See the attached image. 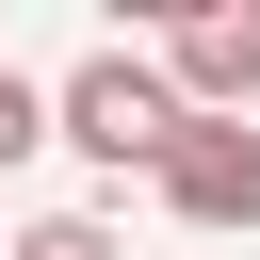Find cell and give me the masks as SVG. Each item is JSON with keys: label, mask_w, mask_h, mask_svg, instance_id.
Instances as JSON below:
<instances>
[{"label": "cell", "mask_w": 260, "mask_h": 260, "mask_svg": "<svg viewBox=\"0 0 260 260\" xmlns=\"http://www.w3.org/2000/svg\"><path fill=\"white\" fill-rule=\"evenodd\" d=\"M32 146H49V98H32L16 65H0V162H32Z\"/></svg>", "instance_id": "277c9868"}, {"label": "cell", "mask_w": 260, "mask_h": 260, "mask_svg": "<svg viewBox=\"0 0 260 260\" xmlns=\"http://www.w3.org/2000/svg\"><path fill=\"white\" fill-rule=\"evenodd\" d=\"M49 130H65L81 162H114V179H130V162H162V146H179L195 114L162 98V65H146V49H98V65H81L65 98H49Z\"/></svg>", "instance_id": "6da1fadb"}, {"label": "cell", "mask_w": 260, "mask_h": 260, "mask_svg": "<svg viewBox=\"0 0 260 260\" xmlns=\"http://www.w3.org/2000/svg\"><path fill=\"white\" fill-rule=\"evenodd\" d=\"M162 98L179 114H244L260 98V16H179L162 32Z\"/></svg>", "instance_id": "3957f363"}, {"label": "cell", "mask_w": 260, "mask_h": 260, "mask_svg": "<svg viewBox=\"0 0 260 260\" xmlns=\"http://www.w3.org/2000/svg\"><path fill=\"white\" fill-rule=\"evenodd\" d=\"M146 179L179 195V228H260V130H244V114H195Z\"/></svg>", "instance_id": "7a4b0ae2"}, {"label": "cell", "mask_w": 260, "mask_h": 260, "mask_svg": "<svg viewBox=\"0 0 260 260\" xmlns=\"http://www.w3.org/2000/svg\"><path fill=\"white\" fill-rule=\"evenodd\" d=\"M16 260H114V228H81V211H49V228H32Z\"/></svg>", "instance_id": "5b68a950"}]
</instances>
